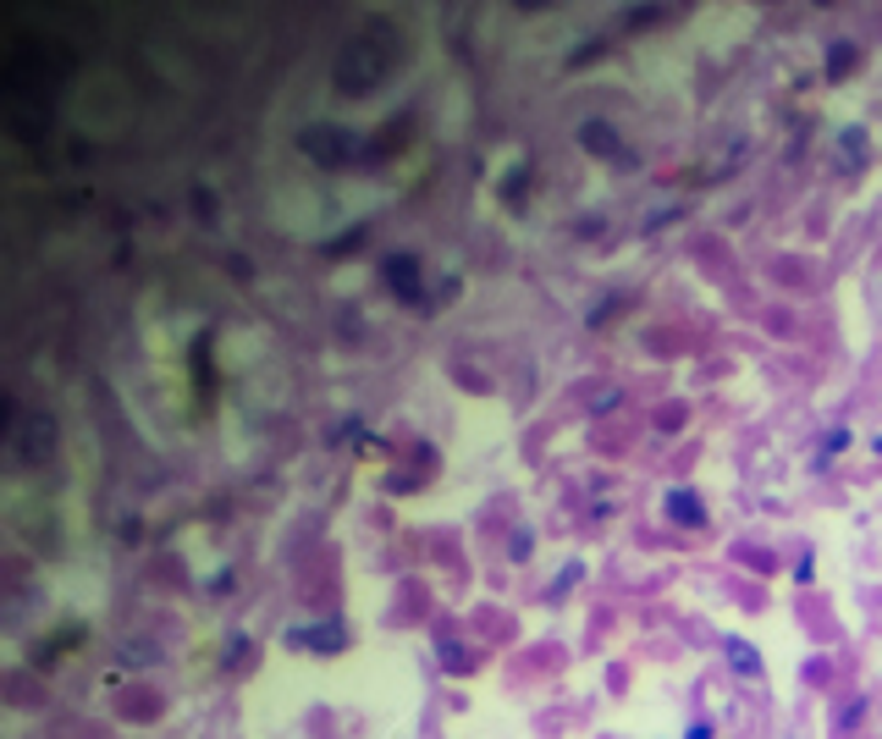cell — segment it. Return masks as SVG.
<instances>
[{
  "instance_id": "6da1fadb",
  "label": "cell",
  "mask_w": 882,
  "mask_h": 739,
  "mask_svg": "<svg viewBox=\"0 0 882 739\" xmlns=\"http://www.w3.org/2000/svg\"><path fill=\"white\" fill-rule=\"evenodd\" d=\"M392 62H397V40H392V29H386V23H370L359 40H348V45H342L337 89H342V95H370L375 84H386Z\"/></svg>"
},
{
  "instance_id": "7a4b0ae2",
  "label": "cell",
  "mask_w": 882,
  "mask_h": 739,
  "mask_svg": "<svg viewBox=\"0 0 882 739\" xmlns=\"http://www.w3.org/2000/svg\"><path fill=\"white\" fill-rule=\"evenodd\" d=\"M298 144H304V155H309L315 166H353V155H359V139H353L348 128H331V122L304 128Z\"/></svg>"
},
{
  "instance_id": "3957f363",
  "label": "cell",
  "mask_w": 882,
  "mask_h": 739,
  "mask_svg": "<svg viewBox=\"0 0 882 739\" xmlns=\"http://www.w3.org/2000/svg\"><path fill=\"white\" fill-rule=\"evenodd\" d=\"M381 276H386V287H392L397 298H408V304L419 298V260H414V254H392V260L381 265Z\"/></svg>"
},
{
  "instance_id": "277c9868",
  "label": "cell",
  "mask_w": 882,
  "mask_h": 739,
  "mask_svg": "<svg viewBox=\"0 0 882 739\" xmlns=\"http://www.w3.org/2000/svg\"><path fill=\"white\" fill-rule=\"evenodd\" d=\"M662 514H668L673 525H684V530H701V525H706V503H701L690 486L668 492V497H662Z\"/></svg>"
},
{
  "instance_id": "5b68a950",
  "label": "cell",
  "mask_w": 882,
  "mask_h": 739,
  "mask_svg": "<svg viewBox=\"0 0 882 739\" xmlns=\"http://www.w3.org/2000/svg\"><path fill=\"white\" fill-rule=\"evenodd\" d=\"M580 144H585L591 155H602V161H629L624 139H618L607 122H585V128H580Z\"/></svg>"
},
{
  "instance_id": "8992f818",
  "label": "cell",
  "mask_w": 882,
  "mask_h": 739,
  "mask_svg": "<svg viewBox=\"0 0 882 739\" xmlns=\"http://www.w3.org/2000/svg\"><path fill=\"white\" fill-rule=\"evenodd\" d=\"M293 646H315V651H342V624H315V629H293Z\"/></svg>"
},
{
  "instance_id": "52a82bcc",
  "label": "cell",
  "mask_w": 882,
  "mask_h": 739,
  "mask_svg": "<svg viewBox=\"0 0 882 739\" xmlns=\"http://www.w3.org/2000/svg\"><path fill=\"white\" fill-rule=\"evenodd\" d=\"M723 651H728V662H734L739 673H750V679L761 673V651H756V646H745L739 635H728V640H723Z\"/></svg>"
},
{
  "instance_id": "ba28073f",
  "label": "cell",
  "mask_w": 882,
  "mask_h": 739,
  "mask_svg": "<svg viewBox=\"0 0 882 739\" xmlns=\"http://www.w3.org/2000/svg\"><path fill=\"white\" fill-rule=\"evenodd\" d=\"M855 73V45H833L827 51V78L838 84V78H849Z\"/></svg>"
},
{
  "instance_id": "9c48e42d",
  "label": "cell",
  "mask_w": 882,
  "mask_h": 739,
  "mask_svg": "<svg viewBox=\"0 0 882 739\" xmlns=\"http://www.w3.org/2000/svg\"><path fill=\"white\" fill-rule=\"evenodd\" d=\"M243 662H249V640H243V635H232V640H227V657H221V668H243Z\"/></svg>"
},
{
  "instance_id": "30bf717a",
  "label": "cell",
  "mask_w": 882,
  "mask_h": 739,
  "mask_svg": "<svg viewBox=\"0 0 882 739\" xmlns=\"http://www.w3.org/2000/svg\"><path fill=\"white\" fill-rule=\"evenodd\" d=\"M844 155H849V166H860V155H866V133H860V128L844 133Z\"/></svg>"
},
{
  "instance_id": "8fae6325",
  "label": "cell",
  "mask_w": 882,
  "mask_h": 739,
  "mask_svg": "<svg viewBox=\"0 0 882 739\" xmlns=\"http://www.w3.org/2000/svg\"><path fill=\"white\" fill-rule=\"evenodd\" d=\"M684 739H712V723H690V734Z\"/></svg>"
}]
</instances>
